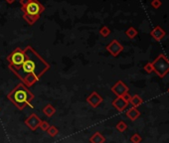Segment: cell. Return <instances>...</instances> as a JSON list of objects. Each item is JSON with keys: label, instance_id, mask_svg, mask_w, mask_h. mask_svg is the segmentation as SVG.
<instances>
[{"label": "cell", "instance_id": "4", "mask_svg": "<svg viewBox=\"0 0 169 143\" xmlns=\"http://www.w3.org/2000/svg\"><path fill=\"white\" fill-rule=\"evenodd\" d=\"M21 10L23 14H27L36 18H40V15L45 11V7L38 0H30L25 6H22Z\"/></svg>", "mask_w": 169, "mask_h": 143}, {"label": "cell", "instance_id": "3", "mask_svg": "<svg viewBox=\"0 0 169 143\" xmlns=\"http://www.w3.org/2000/svg\"><path fill=\"white\" fill-rule=\"evenodd\" d=\"M152 67L153 72L156 73L157 76L159 78H164L169 73V60L163 54H160L152 62Z\"/></svg>", "mask_w": 169, "mask_h": 143}, {"label": "cell", "instance_id": "12", "mask_svg": "<svg viewBox=\"0 0 169 143\" xmlns=\"http://www.w3.org/2000/svg\"><path fill=\"white\" fill-rule=\"evenodd\" d=\"M125 115H126L127 118L130 119L131 121H135V120H136V119H137L139 116H140V111L137 110V107L131 106L129 110L125 112Z\"/></svg>", "mask_w": 169, "mask_h": 143}, {"label": "cell", "instance_id": "27", "mask_svg": "<svg viewBox=\"0 0 169 143\" xmlns=\"http://www.w3.org/2000/svg\"><path fill=\"white\" fill-rule=\"evenodd\" d=\"M8 4H12V3H14L15 2V0H5Z\"/></svg>", "mask_w": 169, "mask_h": 143}, {"label": "cell", "instance_id": "26", "mask_svg": "<svg viewBox=\"0 0 169 143\" xmlns=\"http://www.w3.org/2000/svg\"><path fill=\"white\" fill-rule=\"evenodd\" d=\"M30 1V0H20V4H21V7L22 6H25V5Z\"/></svg>", "mask_w": 169, "mask_h": 143}, {"label": "cell", "instance_id": "7", "mask_svg": "<svg viewBox=\"0 0 169 143\" xmlns=\"http://www.w3.org/2000/svg\"><path fill=\"white\" fill-rule=\"evenodd\" d=\"M41 121L42 120H41L40 117L37 115L36 113H32L25 119V124L27 125V127L31 131H35L39 128V125H40Z\"/></svg>", "mask_w": 169, "mask_h": 143}, {"label": "cell", "instance_id": "15", "mask_svg": "<svg viewBox=\"0 0 169 143\" xmlns=\"http://www.w3.org/2000/svg\"><path fill=\"white\" fill-rule=\"evenodd\" d=\"M142 102H143L142 99H141L138 94L131 95V99H130L129 104H130L133 107H138L139 105H142Z\"/></svg>", "mask_w": 169, "mask_h": 143}, {"label": "cell", "instance_id": "17", "mask_svg": "<svg viewBox=\"0 0 169 143\" xmlns=\"http://www.w3.org/2000/svg\"><path fill=\"white\" fill-rule=\"evenodd\" d=\"M125 34L129 39H133V38H135L137 36L138 32H137V30L135 29V27H129V29L125 31Z\"/></svg>", "mask_w": 169, "mask_h": 143}, {"label": "cell", "instance_id": "25", "mask_svg": "<svg viewBox=\"0 0 169 143\" xmlns=\"http://www.w3.org/2000/svg\"><path fill=\"white\" fill-rule=\"evenodd\" d=\"M121 98H122V100H125L126 102H129V104L130 99H131V95H130L129 93H126V94H122Z\"/></svg>", "mask_w": 169, "mask_h": 143}, {"label": "cell", "instance_id": "14", "mask_svg": "<svg viewBox=\"0 0 169 143\" xmlns=\"http://www.w3.org/2000/svg\"><path fill=\"white\" fill-rule=\"evenodd\" d=\"M42 111H43V113L47 117H52L55 114V112H56V108L53 105H52L51 104H49V105H46L43 107V110Z\"/></svg>", "mask_w": 169, "mask_h": 143}, {"label": "cell", "instance_id": "8", "mask_svg": "<svg viewBox=\"0 0 169 143\" xmlns=\"http://www.w3.org/2000/svg\"><path fill=\"white\" fill-rule=\"evenodd\" d=\"M110 89H112V91L116 96H121L122 94L129 93V88L127 87V85L122 81H118L113 85Z\"/></svg>", "mask_w": 169, "mask_h": 143}, {"label": "cell", "instance_id": "20", "mask_svg": "<svg viewBox=\"0 0 169 143\" xmlns=\"http://www.w3.org/2000/svg\"><path fill=\"white\" fill-rule=\"evenodd\" d=\"M100 34L101 36L103 37V38H107L108 36H109L110 34V29L108 27V26H103L101 29H100Z\"/></svg>", "mask_w": 169, "mask_h": 143}, {"label": "cell", "instance_id": "23", "mask_svg": "<svg viewBox=\"0 0 169 143\" xmlns=\"http://www.w3.org/2000/svg\"><path fill=\"white\" fill-rule=\"evenodd\" d=\"M143 70L146 72L147 74H150L153 72V67H152V63H147L145 64V66L143 67Z\"/></svg>", "mask_w": 169, "mask_h": 143}, {"label": "cell", "instance_id": "9", "mask_svg": "<svg viewBox=\"0 0 169 143\" xmlns=\"http://www.w3.org/2000/svg\"><path fill=\"white\" fill-rule=\"evenodd\" d=\"M86 101L88 102L92 108H97L98 106H100V105L103 102V98L97 91H92L88 98L86 99Z\"/></svg>", "mask_w": 169, "mask_h": 143}, {"label": "cell", "instance_id": "1", "mask_svg": "<svg viewBox=\"0 0 169 143\" xmlns=\"http://www.w3.org/2000/svg\"><path fill=\"white\" fill-rule=\"evenodd\" d=\"M25 58L19 67L10 69L14 75L27 88L32 87L50 69V65L41 57L31 46L24 49Z\"/></svg>", "mask_w": 169, "mask_h": 143}, {"label": "cell", "instance_id": "28", "mask_svg": "<svg viewBox=\"0 0 169 143\" xmlns=\"http://www.w3.org/2000/svg\"><path fill=\"white\" fill-rule=\"evenodd\" d=\"M168 93H169V89H168Z\"/></svg>", "mask_w": 169, "mask_h": 143}, {"label": "cell", "instance_id": "24", "mask_svg": "<svg viewBox=\"0 0 169 143\" xmlns=\"http://www.w3.org/2000/svg\"><path fill=\"white\" fill-rule=\"evenodd\" d=\"M161 4H162L161 0H152V1H151V6L155 9H158L161 6Z\"/></svg>", "mask_w": 169, "mask_h": 143}, {"label": "cell", "instance_id": "6", "mask_svg": "<svg viewBox=\"0 0 169 143\" xmlns=\"http://www.w3.org/2000/svg\"><path fill=\"white\" fill-rule=\"evenodd\" d=\"M106 49L113 57H118L122 51H124V46H122L118 40H113V41L107 46Z\"/></svg>", "mask_w": 169, "mask_h": 143}, {"label": "cell", "instance_id": "18", "mask_svg": "<svg viewBox=\"0 0 169 143\" xmlns=\"http://www.w3.org/2000/svg\"><path fill=\"white\" fill-rule=\"evenodd\" d=\"M23 19L27 22V24L34 25L39 18H36V17H33V16H30V15H27V14H23Z\"/></svg>", "mask_w": 169, "mask_h": 143}, {"label": "cell", "instance_id": "21", "mask_svg": "<svg viewBox=\"0 0 169 143\" xmlns=\"http://www.w3.org/2000/svg\"><path fill=\"white\" fill-rule=\"evenodd\" d=\"M129 140H130L131 143H140L142 141V138H141V136L139 135L138 133H135L130 137Z\"/></svg>", "mask_w": 169, "mask_h": 143}, {"label": "cell", "instance_id": "22", "mask_svg": "<svg viewBox=\"0 0 169 143\" xmlns=\"http://www.w3.org/2000/svg\"><path fill=\"white\" fill-rule=\"evenodd\" d=\"M49 127H50V124L48 121H46V120H42L39 125V128H41V130H43V131H47Z\"/></svg>", "mask_w": 169, "mask_h": 143}, {"label": "cell", "instance_id": "16", "mask_svg": "<svg viewBox=\"0 0 169 143\" xmlns=\"http://www.w3.org/2000/svg\"><path fill=\"white\" fill-rule=\"evenodd\" d=\"M47 133L50 137L54 138V137H56L59 134V129H58V127H56L55 125H50V127L47 130Z\"/></svg>", "mask_w": 169, "mask_h": 143}, {"label": "cell", "instance_id": "11", "mask_svg": "<svg viewBox=\"0 0 169 143\" xmlns=\"http://www.w3.org/2000/svg\"><path fill=\"white\" fill-rule=\"evenodd\" d=\"M165 31L162 29L160 26H156L155 28H153V30L150 32V36L152 37L156 41H160L162 38H164L165 36Z\"/></svg>", "mask_w": 169, "mask_h": 143}, {"label": "cell", "instance_id": "2", "mask_svg": "<svg viewBox=\"0 0 169 143\" xmlns=\"http://www.w3.org/2000/svg\"><path fill=\"white\" fill-rule=\"evenodd\" d=\"M35 95L32 94L24 84H18L16 87L7 94V99L18 108L19 110H23L25 107H33L31 101L34 100Z\"/></svg>", "mask_w": 169, "mask_h": 143}, {"label": "cell", "instance_id": "10", "mask_svg": "<svg viewBox=\"0 0 169 143\" xmlns=\"http://www.w3.org/2000/svg\"><path fill=\"white\" fill-rule=\"evenodd\" d=\"M112 105L118 111H124L127 107V105H129V102L122 100L121 96H116V99L113 100Z\"/></svg>", "mask_w": 169, "mask_h": 143}, {"label": "cell", "instance_id": "13", "mask_svg": "<svg viewBox=\"0 0 169 143\" xmlns=\"http://www.w3.org/2000/svg\"><path fill=\"white\" fill-rule=\"evenodd\" d=\"M90 142L91 143H104L106 142V137H104L101 132H95L91 137H90Z\"/></svg>", "mask_w": 169, "mask_h": 143}, {"label": "cell", "instance_id": "19", "mask_svg": "<svg viewBox=\"0 0 169 143\" xmlns=\"http://www.w3.org/2000/svg\"><path fill=\"white\" fill-rule=\"evenodd\" d=\"M115 128L118 131H119V132H124V131L127 129V124L124 120H120L115 125Z\"/></svg>", "mask_w": 169, "mask_h": 143}, {"label": "cell", "instance_id": "5", "mask_svg": "<svg viewBox=\"0 0 169 143\" xmlns=\"http://www.w3.org/2000/svg\"><path fill=\"white\" fill-rule=\"evenodd\" d=\"M24 58H25L24 49L16 48L7 57V62H8L9 69L19 67L23 63V61H24Z\"/></svg>", "mask_w": 169, "mask_h": 143}]
</instances>
